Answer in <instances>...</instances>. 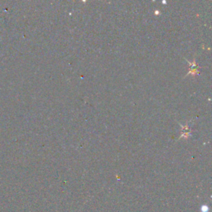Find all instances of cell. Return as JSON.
I'll use <instances>...</instances> for the list:
<instances>
[{"mask_svg":"<svg viewBox=\"0 0 212 212\" xmlns=\"http://www.w3.org/2000/svg\"><path fill=\"white\" fill-rule=\"evenodd\" d=\"M209 211V208L207 205H203L202 207H201V211L202 212H207Z\"/></svg>","mask_w":212,"mask_h":212,"instance_id":"cell-1","label":"cell"}]
</instances>
